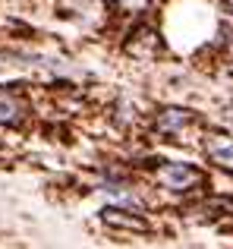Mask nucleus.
Here are the masks:
<instances>
[{"label":"nucleus","instance_id":"nucleus-1","mask_svg":"<svg viewBox=\"0 0 233 249\" xmlns=\"http://www.w3.org/2000/svg\"><path fill=\"white\" fill-rule=\"evenodd\" d=\"M158 180L167 189H173V193H186V189L202 183V170L192 167V164H164L158 170Z\"/></svg>","mask_w":233,"mask_h":249},{"label":"nucleus","instance_id":"nucleus-2","mask_svg":"<svg viewBox=\"0 0 233 249\" xmlns=\"http://www.w3.org/2000/svg\"><path fill=\"white\" fill-rule=\"evenodd\" d=\"M205 152H208V158L217 167L233 170V136H224V133L205 136Z\"/></svg>","mask_w":233,"mask_h":249},{"label":"nucleus","instance_id":"nucleus-3","mask_svg":"<svg viewBox=\"0 0 233 249\" xmlns=\"http://www.w3.org/2000/svg\"><path fill=\"white\" fill-rule=\"evenodd\" d=\"M192 123V114L189 110H180V107H170L158 117V133L164 136H183V129Z\"/></svg>","mask_w":233,"mask_h":249},{"label":"nucleus","instance_id":"nucleus-4","mask_svg":"<svg viewBox=\"0 0 233 249\" xmlns=\"http://www.w3.org/2000/svg\"><path fill=\"white\" fill-rule=\"evenodd\" d=\"M104 221L107 224H114V227H123V231H148V224L142 218H135V214H126V212H120V208H107L104 212Z\"/></svg>","mask_w":233,"mask_h":249},{"label":"nucleus","instance_id":"nucleus-5","mask_svg":"<svg viewBox=\"0 0 233 249\" xmlns=\"http://www.w3.org/2000/svg\"><path fill=\"white\" fill-rule=\"evenodd\" d=\"M19 117H22V101L10 91H0V123L13 126V123H19Z\"/></svg>","mask_w":233,"mask_h":249},{"label":"nucleus","instance_id":"nucleus-6","mask_svg":"<svg viewBox=\"0 0 233 249\" xmlns=\"http://www.w3.org/2000/svg\"><path fill=\"white\" fill-rule=\"evenodd\" d=\"M148 0H116V6H123V10H142Z\"/></svg>","mask_w":233,"mask_h":249}]
</instances>
